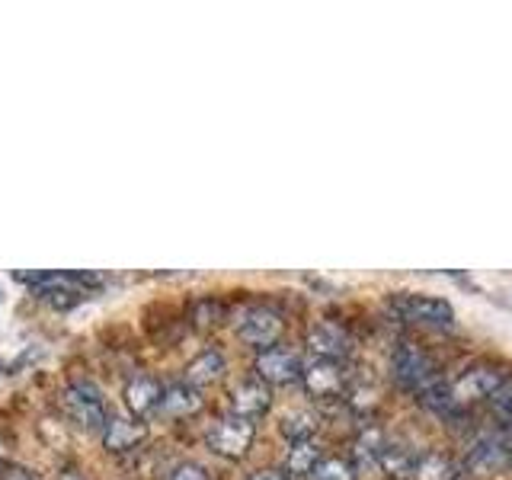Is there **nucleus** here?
Listing matches in <instances>:
<instances>
[{
	"label": "nucleus",
	"instance_id": "2",
	"mask_svg": "<svg viewBox=\"0 0 512 480\" xmlns=\"http://www.w3.org/2000/svg\"><path fill=\"white\" fill-rule=\"evenodd\" d=\"M388 308L394 317L410 320V324H426V327H448L455 320L452 304L432 295H394L388 301Z\"/></svg>",
	"mask_w": 512,
	"mask_h": 480
},
{
	"label": "nucleus",
	"instance_id": "1",
	"mask_svg": "<svg viewBox=\"0 0 512 480\" xmlns=\"http://www.w3.org/2000/svg\"><path fill=\"white\" fill-rule=\"evenodd\" d=\"M391 372H394V381L400 384V388H407L413 394H420L429 388V384L439 381L436 362H432L426 352L413 343H400L391 352Z\"/></svg>",
	"mask_w": 512,
	"mask_h": 480
},
{
	"label": "nucleus",
	"instance_id": "6",
	"mask_svg": "<svg viewBox=\"0 0 512 480\" xmlns=\"http://www.w3.org/2000/svg\"><path fill=\"white\" fill-rule=\"evenodd\" d=\"M282 330H285V320L272 308H250V311H244V317L237 320V336L260 352L279 346Z\"/></svg>",
	"mask_w": 512,
	"mask_h": 480
},
{
	"label": "nucleus",
	"instance_id": "17",
	"mask_svg": "<svg viewBox=\"0 0 512 480\" xmlns=\"http://www.w3.org/2000/svg\"><path fill=\"white\" fill-rule=\"evenodd\" d=\"M324 458L317 452V445L308 439V442H292V452H288V461H285V471L288 477H311V471L317 468V461Z\"/></svg>",
	"mask_w": 512,
	"mask_h": 480
},
{
	"label": "nucleus",
	"instance_id": "5",
	"mask_svg": "<svg viewBox=\"0 0 512 480\" xmlns=\"http://www.w3.org/2000/svg\"><path fill=\"white\" fill-rule=\"evenodd\" d=\"M64 404H68V413L74 416L77 426H84L90 432L106 429L109 413L103 404V394L93 388L90 381H74L68 391H64Z\"/></svg>",
	"mask_w": 512,
	"mask_h": 480
},
{
	"label": "nucleus",
	"instance_id": "4",
	"mask_svg": "<svg viewBox=\"0 0 512 480\" xmlns=\"http://www.w3.org/2000/svg\"><path fill=\"white\" fill-rule=\"evenodd\" d=\"M506 464H512V423H500V429L480 436L468 455V468L480 474L500 471Z\"/></svg>",
	"mask_w": 512,
	"mask_h": 480
},
{
	"label": "nucleus",
	"instance_id": "19",
	"mask_svg": "<svg viewBox=\"0 0 512 480\" xmlns=\"http://www.w3.org/2000/svg\"><path fill=\"white\" fill-rule=\"evenodd\" d=\"M282 432L292 442H308L314 432H317V416L308 413V410H295V413H288L285 420H282Z\"/></svg>",
	"mask_w": 512,
	"mask_h": 480
},
{
	"label": "nucleus",
	"instance_id": "10",
	"mask_svg": "<svg viewBox=\"0 0 512 480\" xmlns=\"http://www.w3.org/2000/svg\"><path fill=\"white\" fill-rule=\"evenodd\" d=\"M144 436H148V426L135 420V416H109V423L103 429V445L112 455H125V452H135L144 442Z\"/></svg>",
	"mask_w": 512,
	"mask_h": 480
},
{
	"label": "nucleus",
	"instance_id": "21",
	"mask_svg": "<svg viewBox=\"0 0 512 480\" xmlns=\"http://www.w3.org/2000/svg\"><path fill=\"white\" fill-rule=\"evenodd\" d=\"M490 410L493 416H500L503 423H512V381H503L496 394L490 397Z\"/></svg>",
	"mask_w": 512,
	"mask_h": 480
},
{
	"label": "nucleus",
	"instance_id": "8",
	"mask_svg": "<svg viewBox=\"0 0 512 480\" xmlns=\"http://www.w3.org/2000/svg\"><path fill=\"white\" fill-rule=\"evenodd\" d=\"M506 381V375L500 372V368H490V365H474L468 368L455 384L452 391L458 397V404H474V400H490L496 394V388Z\"/></svg>",
	"mask_w": 512,
	"mask_h": 480
},
{
	"label": "nucleus",
	"instance_id": "11",
	"mask_svg": "<svg viewBox=\"0 0 512 480\" xmlns=\"http://www.w3.org/2000/svg\"><path fill=\"white\" fill-rule=\"evenodd\" d=\"M269 404H272V391H269V384H263L260 378L240 381L231 391V410H234V416H244V420L263 416L269 410Z\"/></svg>",
	"mask_w": 512,
	"mask_h": 480
},
{
	"label": "nucleus",
	"instance_id": "9",
	"mask_svg": "<svg viewBox=\"0 0 512 480\" xmlns=\"http://www.w3.org/2000/svg\"><path fill=\"white\" fill-rule=\"evenodd\" d=\"M304 391L317 400H330V397H340L346 391V372L340 362H330V359H317L314 365L304 368Z\"/></svg>",
	"mask_w": 512,
	"mask_h": 480
},
{
	"label": "nucleus",
	"instance_id": "16",
	"mask_svg": "<svg viewBox=\"0 0 512 480\" xmlns=\"http://www.w3.org/2000/svg\"><path fill=\"white\" fill-rule=\"evenodd\" d=\"M416 397H420V404H423L429 413H436V416H455V413L461 410L458 397H455V391H452V384L442 381V378H439L436 384H429V388L420 391Z\"/></svg>",
	"mask_w": 512,
	"mask_h": 480
},
{
	"label": "nucleus",
	"instance_id": "14",
	"mask_svg": "<svg viewBox=\"0 0 512 480\" xmlns=\"http://www.w3.org/2000/svg\"><path fill=\"white\" fill-rule=\"evenodd\" d=\"M224 368H228V362H224V356H221L218 349H202L199 356L183 368V381L199 391V388H205V384L221 381Z\"/></svg>",
	"mask_w": 512,
	"mask_h": 480
},
{
	"label": "nucleus",
	"instance_id": "20",
	"mask_svg": "<svg viewBox=\"0 0 512 480\" xmlns=\"http://www.w3.org/2000/svg\"><path fill=\"white\" fill-rule=\"evenodd\" d=\"M352 477H356V471L343 458H320L317 468L311 471V480H352Z\"/></svg>",
	"mask_w": 512,
	"mask_h": 480
},
{
	"label": "nucleus",
	"instance_id": "12",
	"mask_svg": "<svg viewBox=\"0 0 512 480\" xmlns=\"http://www.w3.org/2000/svg\"><path fill=\"white\" fill-rule=\"evenodd\" d=\"M160 397H164V388H160V381L151 375H138L125 384V407L132 410L135 420H144V416L157 413Z\"/></svg>",
	"mask_w": 512,
	"mask_h": 480
},
{
	"label": "nucleus",
	"instance_id": "22",
	"mask_svg": "<svg viewBox=\"0 0 512 480\" xmlns=\"http://www.w3.org/2000/svg\"><path fill=\"white\" fill-rule=\"evenodd\" d=\"M170 480H208V474L199 464H180V468L170 474Z\"/></svg>",
	"mask_w": 512,
	"mask_h": 480
},
{
	"label": "nucleus",
	"instance_id": "13",
	"mask_svg": "<svg viewBox=\"0 0 512 480\" xmlns=\"http://www.w3.org/2000/svg\"><path fill=\"white\" fill-rule=\"evenodd\" d=\"M308 346L317 359H330V362H340L346 352H349V336L343 327L330 324V320H320L308 330Z\"/></svg>",
	"mask_w": 512,
	"mask_h": 480
},
{
	"label": "nucleus",
	"instance_id": "15",
	"mask_svg": "<svg viewBox=\"0 0 512 480\" xmlns=\"http://www.w3.org/2000/svg\"><path fill=\"white\" fill-rule=\"evenodd\" d=\"M202 407L199 391L186 381H176L164 388V397H160V413L170 416V420H183V416H192Z\"/></svg>",
	"mask_w": 512,
	"mask_h": 480
},
{
	"label": "nucleus",
	"instance_id": "7",
	"mask_svg": "<svg viewBox=\"0 0 512 480\" xmlns=\"http://www.w3.org/2000/svg\"><path fill=\"white\" fill-rule=\"evenodd\" d=\"M304 375V365H301V356L295 349H285V346H272V349H263L260 356H256V378L263 384H292Z\"/></svg>",
	"mask_w": 512,
	"mask_h": 480
},
{
	"label": "nucleus",
	"instance_id": "24",
	"mask_svg": "<svg viewBox=\"0 0 512 480\" xmlns=\"http://www.w3.org/2000/svg\"><path fill=\"white\" fill-rule=\"evenodd\" d=\"M4 480H32L26 471H20V468H10L7 474H4Z\"/></svg>",
	"mask_w": 512,
	"mask_h": 480
},
{
	"label": "nucleus",
	"instance_id": "3",
	"mask_svg": "<svg viewBox=\"0 0 512 480\" xmlns=\"http://www.w3.org/2000/svg\"><path fill=\"white\" fill-rule=\"evenodd\" d=\"M253 436H256V426L253 420H244V416H224V420H218L212 429H208V448H212L215 455L221 458H244L250 452L253 445Z\"/></svg>",
	"mask_w": 512,
	"mask_h": 480
},
{
	"label": "nucleus",
	"instance_id": "23",
	"mask_svg": "<svg viewBox=\"0 0 512 480\" xmlns=\"http://www.w3.org/2000/svg\"><path fill=\"white\" fill-rule=\"evenodd\" d=\"M247 480H292L288 471H279V468H266V471H253Z\"/></svg>",
	"mask_w": 512,
	"mask_h": 480
},
{
	"label": "nucleus",
	"instance_id": "18",
	"mask_svg": "<svg viewBox=\"0 0 512 480\" xmlns=\"http://www.w3.org/2000/svg\"><path fill=\"white\" fill-rule=\"evenodd\" d=\"M413 480H455V464L442 455H426L413 464Z\"/></svg>",
	"mask_w": 512,
	"mask_h": 480
}]
</instances>
